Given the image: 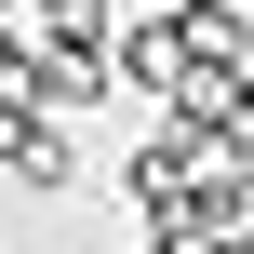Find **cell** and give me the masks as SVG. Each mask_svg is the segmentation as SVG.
Returning <instances> with one entry per match:
<instances>
[{"instance_id":"obj_1","label":"cell","mask_w":254,"mask_h":254,"mask_svg":"<svg viewBox=\"0 0 254 254\" xmlns=\"http://www.w3.org/2000/svg\"><path fill=\"white\" fill-rule=\"evenodd\" d=\"M121 67H134L147 94H174V80H188V54H174V27H134V40H121Z\"/></svg>"}]
</instances>
